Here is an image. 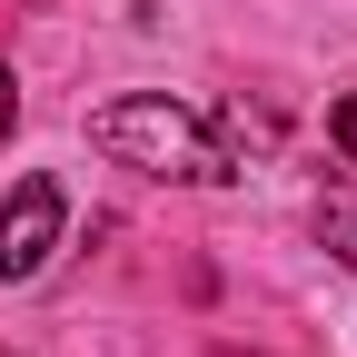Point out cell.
<instances>
[{
    "mask_svg": "<svg viewBox=\"0 0 357 357\" xmlns=\"http://www.w3.org/2000/svg\"><path fill=\"white\" fill-rule=\"evenodd\" d=\"M89 149L119 159V169H139V178H178V189H218V178H238L229 139H218L189 100H169V89H129V100L89 109Z\"/></svg>",
    "mask_w": 357,
    "mask_h": 357,
    "instance_id": "obj_1",
    "label": "cell"
},
{
    "mask_svg": "<svg viewBox=\"0 0 357 357\" xmlns=\"http://www.w3.org/2000/svg\"><path fill=\"white\" fill-rule=\"evenodd\" d=\"M60 229H70L60 178H20V189L0 199V288L40 278V268H50V248H60Z\"/></svg>",
    "mask_w": 357,
    "mask_h": 357,
    "instance_id": "obj_2",
    "label": "cell"
},
{
    "mask_svg": "<svg viewBox=\"0 0 357 357\" xmlns=\"http://www.w3.org/2000/svg\"><path fill=\"white\" fill-rule=\"evenodd\" d=\"M318 248L357 278V208H347V199H328V208H318Z\"/></svg>",
    "mask_w": 357,
    "mask_h": 357,
    "instance_id": "obj_3",
    "label": "cell"
},
{
    "mask_svg": "<svg viewBox=\"0 0 357 357\" xmlns=\"http://www.w3.org/2000/svg\"><path fill=\"white\" fill-rule=\"evenodd\" d=\"M328 139L357 159V89H337V109H328Z\"/></svg>",
    "mask_w": 357,
    "mask_h": 357,
    "instance_id": "obj_4",
    "label": "cell"
},
{
    "mask_svg": "<svg viewBox=\"0 0 357 357\" xmlns=\"http://www.w3.org/2000/svg\"><path fill=\"white\" fill-rule=\"evenodd\" d=\"M10 129H20V79L0 70V139H10Z\"/></svg>",
    "mask_w": 357,
    "mask_h": 357,
    "instance_id": "obj_5",
    "label": "cell"
}]
</instances>
